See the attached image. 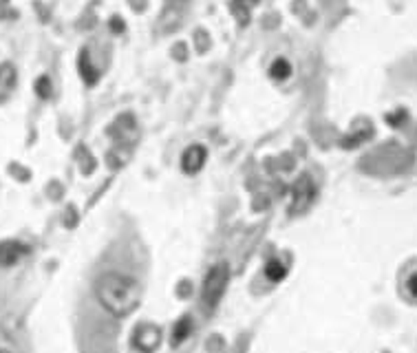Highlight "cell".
Here are the masks:
<instances>
[{
  "label": "cell",
  "instance_id": "obj_1",
  "mask_svg": "<svg viewBox=\"0 0 417 353\" xmlns=\"http://www.w3.org/2000/svg\"><path fill=\"white\" fill-rule=\"evenodd\" d=\"M97 298L104 309H109L113 316H128L142 302V287L137 281L124 274H104L97 281Z\"/></svg>",
  "mask_w": 417,
  "mask_h": 353
},
{
  "label": "cell",
  "instance_id": "obj_2",
  "mask_svg": "<svg viewBox=\"0 0 417 353\" xmlns=\"http://www.w3.org/2000/svg\"><path fill=\"white\" fill-rule=\"evenodd\" d=\"M228 283H230V269L226 263H219L207 272L205 281H203V291H201L207 309H214V307L221 302L223 294H226V289H228Z\"/></svg>",
  "mask_w": 417,
  "mask_h": 353
},
{
  "label": "cell",
  "instance_id": "obj_3",
  "mask_svg": "<svg viewBox=\"0 0 417 353\" xmlns=\"http://www.w3.org/2000/svg\"><path fill=\"white\" fill-rule=\"evenodd\" d=\"M316 199V186L309 175H303L292 186V197H289V212L292 214H303L311 208Z\"/></svg>",
  "mask_w": 417,
  "mask_h": 353
},
{
  "label": "cell",
  "instance_id": "obj_4",
  "mask_svg": "<svg viewBox=\"0 0 417 353\" xmlns=\"http://www.w3.org/2000/svg\"><path fill=\"white\" fill-rule=\"evenodd\" d=\"M132 345L142 353H155L161 345V329L153 322H144L132 333Z\"/></svg>",
  "mask_w": 417,
  "mask_h": 353
},
{
  "label": "cell",
  "instance_id": "obj_5",
  "mask_svg": "<svg viewBox=\"0 0 417 353\" xmlns=\"http://www.w3.org/2000/svg\"><path fill=\"white\" fill-rule=\"evenodd\" d=\"M205 159H207V152H205L203 146L195 144V146L186 148V152L182 155V168H184V173H188V175L199 173L201 168H203V164H205Z\"/></svg>",
  "mask_w": 417,
  "mask_h": 353
},
{
  "label": "cell",
  "instance_id": "obj_6",
  "mask_svg": "<svg viewBox=\"0 0 417 353\" xmlns=\"http://www.w3.org/2000/svg\"><path fill=\"white\" fill-rule=\"evenodd\" d=\"M27 250L22 248L20 243L16 241H7V243H0V267H11L13 263H18L20 256Z\"/></svg>",
  "mask_w": 417,
  "mask_h": 353
},
{
  "label": "cell",
  "instance_id": "obj_7",
  "mask_svg": "<svg viewBox=\"0 0 417 353\" xmlns=\"http://www.w3.org/2000/svg\"><path fill=\"white\" fill-rule=\"evenodd\" d=\"M13 84H16V71L11 65H3L0 67V100L11 93Z\"/></svg>",
  "mask_w": 417,
  "mask_h": 353
},
{
  "label": "cell",
  "instance_id": "obj_8",
  "mask_svg": "<svg viewBox=\"0 0 417 353\" xmlns=\"http://www.w3.org/2000/svg\"><path fill=\"white\" fill-rule=\"evenodd\" d=\"M257 5V0H232V13L238 18V22H249V9Z\"/></svg>",
  "mask_w": 417,
  "mask_h": 353
},
{
  "label": "cell",
  "instance_id": "obj_9",
  "mask_svg": "<svg viewBox=\"0 0 417 353\" xmlns=\"http://www.w3.org/2000/svg\"><path fill=\"white\" fill-rule=\"evenodd\" d=\"M190 331H192V322H190V318H182L175 325V329H172V345H182L186 338L190 335Z\"/></svg>",
  "mask_w": 417,
  "mask_h": 353
},
{
  "label": "cell",
  "instance_id": "obj_10",
  "mask_svg": "<svg viewBox=\"0 0 417 353\" xmlns=\"http://www.w3.org/2000/svg\"><path fill=\"white\" fill-rule=\"evenodd\" d=\"M289 73H292V65L282 58H276L270 67V75L274 80H285V78H289Z\"/></svg>",
  "mask_w": 417,
  "mask_h": 353
},
{
  "label": "cell",
  "instance_id": "obj_11",
  "mask_svg": "<svg viewBox=\"0 0 417 353\" xmlns=\"http://www.w3.org/2000/svg\"><path fill=\"white\" fill-rule=\"evenodd\" d=\"M285 274H287V269H285V265L280 263V260H270V263L265 265V276H267V279H270L272 283L282 281V279H285Z\"/></svg>",
  "mask_w": 417,
  "mask_h": 353
},
{
  "label": "cell",
  "instance_id": "obj_12",
  "mask_svg": "<svg viewBox=\"0 0 417 353\" xmlns=\"http://www.w3.org/2000/svg\"><path fill=\"white\" fill-rule=\"evenodd\" d=\"M406 291L411 294V298L417 300V272L409 276V281H406Z\"/></svg>",
  "mask_w": 417,
  "mask_h": 353
},
{
  "label": "cell",
  "instance_id": "obj_13",
  "mask_svg": "<svg viewBox=\"0 0 417 353\" xmlns=\"http://www.w3.org/2000/svg\"><path fill=\"white\" fill-rule=\"evenodd\" d=\"M38 95H42V98L49 95V80L47 78H40L38 80Z\"/></svg>",
  "mask_w": 417,
  "mask_h": 353
},
{
  "label": "cell",
  "instance_id": "obj_14",
  "mask_svg": "<svg viewBox=\"0 0 417 353\" xmlns=\"http://www.w3.org/2000/svg\"><path fill=\"white\" fill-rule=\"evenodd\" d=\"M113 29H117V32L122 29V22H119V18H113Z\"/></svg>",
  "mask_w": 417,
  "mask_h": 353
},
{
  "label": "cell",
  "instance_id": "obj_15",
  "mask_svg": "<svg viewBox=\"0 0 417 353\" xmlns=\"http://www.w3.org/2000/svg\"><path fill=\"white\" fill-rule=\"evenodd\" d=\"M0 353H9V351H0Z\"/></svg>",
  "mask_w": 417,
  "mask_h": 353
}]
</instances>
